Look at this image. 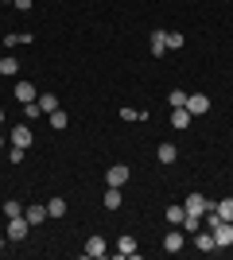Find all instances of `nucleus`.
Masks as SVG:
<instances>
[{
    "instance_id": "1",
    "label": "nucleus",
    "mask_w": 233,
    "mask_h": 260,
    "mask_svg": "<svg viewBox=\"0 0 233 260\" xmlns=\"http://www.w3.org/2000/svg\"><path fill=\"white\" fill-rule=\"evenodd\" d=\"M183 210H187L190 217H202V214H210L214 210V202L206 194H198V190H194V194H187V202H183Z\"/></svg>"
},
{
    "instance_id": "2",
    "label": "nucleus",
    "mask_w": 233,
    "mask_h": 260,
    "mask_svg": "<svg viewBox=\"0 0 233 260\" xmlns=\"http://www.w3.org/2000/svg\"><path fill=\"white\" fill-rule=\"evenodd\" d=\"M214 245L218 249H233V221H214Z\"/></svg>"
},
{
    "instance_id": "3",
    "label": "nucleus",
    "mask_w": 233,
    "mask_h": 260,
    "mask_svg": "<svg viewBox=\"0 0 233 260\" xmlns=\"http://www.w3.org/2000/svg\"><path fill=\"white\" fill-rule=\"evenodd\" d=\"M8 144H12V148H23V152H27V148L35 144V136H31V128H27V124H16V128L8 132Z\"/></svg>"
},
{
    "instance_id": "4",
    "label": "nucleus",
    "mask_w": 233,
    "mask_h": 260,
    "mask_svg": "<svg viewBox=\"0 0 233 260\" xmlns=\"http://www.w3.org/2000/svg\"><path fill=\"white\" fill-rule=\"evenodd\" d=\"M132 179V171H128V163H113L109 171H105V186H124Z\"/></svg>"
},
{
    "instance_id": "5",
    "label": "nucleus",
    "mask_w": 233,
    "mask_h": 260,
    "mask_svg": "<svg viewBox=\"0 0 233 260\" xmlns=\"http://www.w3.org/2000/svg\"><path fill=\"white\" fill-rule=\"evenodd\" d=\"M27 233H31V221H27L23 214H20V217H8V233H4L8 241H23Z\"/></svg>"
},
{
    "instance_id": "6",
    "label": "nucleus",
    "mask_w": 233,
    "mask_h": 260,
    "mask_svg": "<svg viewBox=\"0 0 233 260\" xmlns=\"http://www.w3.org/2000/svg\"><path fill=\"white\" fill-rule=\"evenodd\" d=\"M187 113H190V117L210 113V98H206V93H187Z\"/></svg>"
},
{
    "instance_id": "7",
    "label": "nucleus",
    "mask_w": 233,
    "mask_h": 260,
    "mask_svg": "<svg viewBox=\"0 0 233 260\" xmlns=\"http://www.w3.org/2000/svg\"><path fill=\"white\" fill-rule=\"evenodd\" d=\"M194 249L206 252V256H210V252H218V245H214V233H210V229H198V233H194Z\"/></svg>"
},
{
    "instance_id": "8",
    "label": "nucleus",
    "mask_w": 233,
    "mask_h": 260,
    "mask_svg": "<svg viewBox=\"0 0 233 260\" xmlns=\"http://www.w3.org/2000/svg\"><path fill=\"white\" fill-rule=\"evenodd\" d=\"M148 47H152L155 58H163L167 54V31H148Z\"/></svg>"
},
{
    "instance_id": "9",
    "label": "nucleus",
    "mask_w": 233,
    "mask_h": 260,
    "mask_svg": "<svg viewBox=\"0 0 233 260\" xmlns=\"http://www.w3.org/2000/svg\"><path fill=\"white\" fill-rule=\"evenodd\" d=\"M101 202H105V210H121L124 206V190L121 186H105V198H101Z\"/></svg>"
},
{
    "instance_id": "10",
    "label": "nucleus",
    "mask_w": 233,
    "mask_h": 260,
    "mask_svg": "<svg viewBox=\"0 0 233 260\" xmlns=\"http://www.w3.org/2000/svg\"><path fill=\"white\" fill-rule=\"evenodd\" d=\"M35 98H39V89H35L31 82H16V101H20V105H31Z\"/></svg>"
},
{
    "instance_id": "11",
    "label": "nucleus",
    "mask_w": 233,
    "mask_h": 260,
    "mask_svg": "<svg viewBox=\"0 0 233 260\" xmlns=\"http://www.w3.org/2000/svg\"><path fill=\"white\" fill-rule=\"evenodd\" d=\"M190 113H187V105H179V109H171V120H167V124H171V128H190Z\"/></svg>"
},
{
    "instance_id": "12",
    "label": "nucleus",
    "mask_w": 233,
    "mask_h": 260,
    "mask_svg": "<svg viewBox=\"0 0 233 260\" xmlns=\"http://www.w3.org/2000/svg\"><path fill=\"white\" fill-rule=\"evenodd\" d=\"M23 217L31 221V229H35V225H43V221H51V214H47V206H27V210H23Z\"/></svg>"
},
{
    "instance_id": "13",
    "label": "nucleus",
    "mask_w": 233,
    "mask_h": 260,
    "mask_svg": "<svg viewBox=\"0 0 233 260\" xmlns=\"http://www.w3.org/2000/svg\"><path fill=\"white\" fill-rule=\"evenodd\" d=\"M117 256H136V237H132V233L117 237Z\"/></svg>"
},
{
    "instance_id": "14",
    "label": "nucleus",
    "mask_w": 233,
    "mask_h": 260,
    "mask_svg": "<svg viewBox=\"0 0 233 260\" xmlns=\"http://www.w3.org/2000/svg\"><path fill=\"white\" fill-rule=\"evenodd\" d=\"M105 252H109V249H105V237L93 233V237L86 241V256H105Z\"/></svg>"
},
{
    "instance_id": "15",
    "label": "nucleus",
    "mask_w": 233,
    "mask_h": 260,
    "mask_svg": "<svg viewBox=\"0 0 233 260\" xmlns=\"http://www.w3.org/2000/svg\"><path fill=\"white\" fill-rule=\"evenodd\" d=\"M183 249V233H179V225H171V233L163 237V252H179Z\"/></svg>"
},
{
    "instance_id": "16",
    "label": "nucleus",
    "mask_w": 233,
    "mask_h": 260,
    "mask_svg": "<svg viewBox=\"0 0 233 260\" xmlns=\"http://www.w3.org/2000/svg\"><path fill=\"white\" fill-rule=\"evenodd\" d=\"M155 159H159V163H175L179 159L175 144H159V148H155Z\"/></svg>"
},
{
    "instance_id": "17",
    "label": "nucleus",
    "mask_w": 233,
    "mask_h": 260,
    "mask_svg": "<svg viewBox=\"0 0 233 260\" xmlns=\"http://www.w3.org/2000/svg\"><path fill=\"white\" fill-rule=\"evenodd\" d=\"M214 214L222 217V221H233V198H222V202H214Z\"/></svg>"
},
{
    "instance_id": "18",
    "label": "nucleus",
    "mask_w": 233,
    "mask_h": 260,
    "mask_svg": "<svg viewBox=\"0 0 233 260\" xmlns=\"http://www.w3.org/2000/svg\"><path fill=\"white\" fill-rule=\"evenodd\" d=\"M47 117H51V128H55V132L70 128V117H66V113H62V109H55V113H47Z\"/></svg>"
},
{
    "instance_id": "19",
    "label": "nucleus",
    "mask_w": 233,
    "mask_h": 260,
    "mask_svg": "<svg viewBox=\"0 0 233 260\" xmlns=\"http://www.w3.org/2000/svg\"><path fill=\"white\" fill-rule=\"evenodd\" d=\"M47 214H51V217H66V198H51V202H47Z\"/></svg>"
},
{
    "instance_id": "20",
    "label": "nucleus",
    "mask_w": 233,
    "mask_h": 260,
    "mask_svg": "<svg viewBox=\"0 0 233 260\" xmlns=\"http://www.w3.org/2000/svg\"><path fill=\"white\" fill-rule=\"evenodd\" d=\"M27 47V43H31V31H12V35H4V47Z\"/></svg>"
},
{
    "instance_id": "21",
    "label": "nucleus",
    "mask_w": 233,
    "mask_h": 260,
    "mask_svg": "<svg viewBox=\"0 0 233 260\" xmlns=\"http://www.w3.org/2000/svg\"><path fill=\"white\" fill-rule=\"evenodd\" d=\"M167 225H183V217H187V210H183V206H179V202H175V206H167Z\"/></svg>"
},
{
    "instance_id": "22",
    "label": "nucleus",
    "mask_w": 233,
    "mask_h": 260,
    "mask_svg": "<svg viewBox=\"0 0 233 260\" xmlns=\"http://www.w3.org/2000/svg\"><path fill=\"white\" fill-rule=\"evenodd\" d=\"M16 70H20V62H16L12 54H4V58H0V74H4V78H16Z\"/></svg>"
},
{
    "instance_id": "23",
    "label": "nucleus",
    "mask_w": 233,
    "mask_h": 260,
    "mask_svg": "<svg viewBox=\"0 0 233 260\" xmlns=\"http://www.w3.org/2000/svg\"><path fill=\"white\" fill-rule=\"evenodd\" d=\"M35 101H39V109H43V113H55V109H58V98H55V93H39Z\"/></svg>"
},
{
    "instance_id": "24",
    "label": "nucleus",
    "mask_w": 233,
    "mask_h": 260,
    "mask_svg": "<svg viewBox=\"0 0 233 260\" xmlns=\"http://www.w3.org/2000/svg\"><path fill=\"white\" fill-rule=\"evenodd\" d=\"M183 43H187L183 31H167V51H183Z\"/></svg>"
},
{
    "instance_id": "25",
    "label": "nucleus",
    "mask_w": 233,
    "mask_h": 260,
    "mask_svg": "<svg viewBox=\"0 0 233 260\" xmlns=\"http://www.w3.org/2000/svg\"><path fill=\"white\" fill-rule=\"evenodd\" d=\"M167 105H171V109L187 105V93H183V89H171V93H167Z\"/></svg>"
},
{
    "instance_id": "26",
    "label": "nucleus",
    "mask_w": 233,
    "mask_h": 260,
    "mask_svg": "<svg viewBox=\"0 0 233 260\" xmlns=\"http://www.w3.org/2000/svg\"><path fill=\"white\" fill-rule=\"evenodd\" d=\"M20 214H23V206L16 198H8V202H4V217H20Z\"/></svg>"
},
{
    "instance_id": "27",
    "label": "nucleus",
    "mask_w": 233,
    "mask_h": 260,
    "mask_svg": "<svg viewBox=\"0 0 233 260\" xmlns=\"http://www.w3.org/2000/svg\"><path fill=\"white\" fill-rule=\"evenodd\" d=\"M23 117H27V120H39V117H43V109H39V101H31V105H23Z\"/></svg>"
},
{
    "instance_id": "28",
    "label": "nucleus",
    "mask_w": 233,
    "mask_h": 260,
    "mask_svg": "<svg viewBox=\"0 0 233 260\" xmlns=\"http://www.w3.org/2000/svg\"><path fill=\"white\" fill-rule=\"evenodd\" d=\"M183 229H187V233H198V229H202V217H183Z\"/></svg>"
},
{
    "instance_id": "29",
    "label": "nucleus",
    "mask_w": 233,
    "mask_h": 260,
    "mask_svg": "<svg viewBox=\"0 0 233 260\" xmlns=\"http://www.w3.org/2000/svg\"><path fill=\"white\" fill-rule=\"evenodd\" d=\"M4 155H8V163H23V148H12V144H8V152H4Z\"/></svg>"
},
{
    "instance_id": "30",
    "label": "nucleus",
    "mask_w": 233,
    "mask_h": 260,
    "mask_svg": "<svg viewBox=\"0 0 233 260\" xmlns=\"http://www.w3.org/2000/svg\"><path fill=\"white\" fill-rule=\"evenodd\" d=\"M121 120H140V113H136L132 105H124V109H121Z\"/></svg>"
},
{
    "instance_id": "31",
    "label": "nucleus",
    "mask_w": 233,
    "mask_h": 260,
    "mask_svg": "<svg viewBox=\"0 0 233 260\" xmlns=\"http://www.w3.org/2000/svg\"><path fill=\"white\" fill-rule=\"evenodd\" d=\"M31 4H35V0H16V4H12V8H20V12H27V8H31Z\"/></svg>"
},
{
    "instance_id": "32",
    "label": "nucleus",
    "mask_w": 233,
    "mask_h": 260,
    "mask_svg": "<svg viewBox=\"0 0 233 260\" xmlns=\"http://www.w3.org/2000/svg\"><path fill=\"white\" fill-rule=\"evenodd\" d=\"M0 152H8V140H4V136H0Z\"/></svg>"
},
{
    "instance_id": "33",
    "label": "nucleus",
    "mask_w": 233,
    "mask_h": 260,
    "mask_svg": "<svg viewBox=\"0 0 233 260\" xmlns=\"http://www.w3.org/2000/svg\"><path fill=\"white\" fill-rule=\"evenodd\" d=\"M4 241H8V237H4V233H0V252H4Z\"/></svg>"
},
{
    "instance_id": "34",
    "label": "nucleus",
    "mask_w": 233,
    "mask_h": 260,
    "mask_svg": "<svg viewBox=\"0 0 233 260\" xmlns=\"http://www.w3.org/2000/svg\"><path fill=\"white\" fill-rule=\"evenodd\" d=\"M0 124H4V105H0Z\"/></svg>"
},
{
    "instance_id": "35",
    "label": "nucleus",
    "mask_w": 233,
    "mask_h": 260,
    "mask_svg": "<svg viewBox=\"0 0 233 260\" xmlns=\"http://www.w3.org/2000/svg\"><path fill=\"white\" fill-rule=\"evenodd\" d=\"M4 4H16V0H4Z\"/></svg>"
},
{
    "instance_id": "36",
    "label": "nucleus",
    "mask_w": 233,
    "mask_h": 260,
    "mask_svg": "<svg viewBox=\"0 0 233 260\" xmlns=\"http://www.w3.org/2000/svg\"><path fill=\"white\" fill-rule=\"evenodd\" d=\"M0 78H4V74H0Z\"/></svg>"
}]
</instances>
